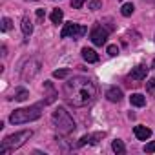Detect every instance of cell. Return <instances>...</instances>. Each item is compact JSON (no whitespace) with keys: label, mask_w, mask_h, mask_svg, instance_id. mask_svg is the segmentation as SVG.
Masks as SVG:
<instances>
[{"label":"cell","mask_w":155,"mask_h":155,"mask_svg":"<svg viewBox=\"0 0 155 155\" xmlns=\"http://www.w3.org/2000/svg\"><path fill=\"white\" fill-rule=\"evenodd\" d=\"M64 93L69 104L82 108L93 102L95 95H97V88L95 84L88 79V77H73L71 81H68L64 84Z\"/></svg>","instance_id":"1"},{"label":"cell","mask_w":155,"mask_h":155,"mask_svg":"<svg viewBox=\"0 0 155 155\" xmlns=\"http://www.w3.org/2000/svg\"><path fill=\"white\" fill-rule=\"evenodd\" d=\"M31 135H33L31 130H24V131L13 133V135H8V137L2 140V144H0V155H8L9 151H13V150L20 148V146H24L26 140L31 139Z\"/></svg>","instance_id":"2"},{"label":"cell","mask_w":155,"mask_h":155,"mask_svg":"<svg viewBox=\"0 0 155 155\" xmlns=\"http://www.w3.org/2000/svg\"><path fill=\"white\" fill-rule=\"evenodd\" d=\"M40 110H42V104H35V106H29V108L15 110V111L9 115V120H11V124H24V122L37 120V119L42 115Z\"/></svg>","instance_id":"3"},{"label":"cell","mask_w":155,"mask_h":155,"mask_svg":"<svg viewBox=\"0 0 155 155\" xmlns=\"http://www.w3.org/2000/svg\"><path fill=\"white\" fill-rule=\"evenodd\" d=\"M53 124L60 135H68L75 130V120L71 119V115L64 108H57L53 111Z\"/></svg>","instance_id":"4"},{"label":"cell","mask_w":155,"mask_h":155,"mask_svg":"<svg viewBox=\"0 0 155 155\" xmlns=\"http://www.w3.org/2000/svg\"><path fill=\"white\" fill-rule=\"evenodd\" d=\"M86 33H88V28H86V26L68 22V24L62 28L60 37H62V38H68V37H71V38H81V37H84Z\"/></svg>","instance_id":"5"},{"label":"cell","mask_w":155,"mask_h":155,"mask_svg":"<svg viewBox=\"0 0 155 155\" xmlns=\"http://www.w3.org/2000/svg\"><path fill=\"white\" fill-rule=\"evenodd\" d=\"M90 38H91V42H93L95 46H102V44H106V40H108V29L102 28L101 24H97V26L90 31Z\"/></svg>","instance_id":"6"},{"label":"cell","mask_w":155,"mask_h":155,"mask_svg":"<svg viewBox=\"0 0 155 155\" xmlns=\"http://www.w3.org/2000/svg\"><path fill=\"white\" fill-rule=\"evenodd\" d=\"M146 75H148V68L144 64H139L131 69V79L133 81H142V79H146Z\"/></svg>","instance_id":"7"},{"label":"cell","mask_w":155,"mask_h":155,"mask_svg":"<svg viewBox=\"0 0 155 155\" xmlns=\"http://www.w3.org/2000/svg\"><path fill=\"white\" fill-rule=\"evenodd\" d=\"M133 133H135V137H137L139 140H146V139H150V137H151V130H150V128H146V126H135Z\"/></svg>","instance_id":"8"},{"label":"cell","mask_w":155,"mask_h":155,"mask_svg":"<svg viewBox=\"0 0 155 155\" xmlns=\"http://www.w3.org/2000/svg\"><path fill=\"white\" fill-rule=\"evenodd\" d=\"M106 97H108V101H111V102H120V101H122V91H120L117 86H113V88H110V90L106 91Z\"/></svg>","instance_id":"9"},{"label":"cell","mask_w":155,"mask_h":155,"mask_svg":"<svg viewBox=\"0 0 155 155\" xmlns=\"http://www.w3.org/2000/svg\"><path fill=\"white\" fill-rule=\"evenodd\" d=\"M82 58L86 60V62H97L99 60V55L95 53V49H91V48H84L82 49Z\"/></svg>","instance_id":"10"},{"label":"cell","mask_w":155,"mask_h":155,"mask_svg":"<svg viewBox=\"0 0 155 155\" xmlns=\"http://www.w3.org/2000/svg\"><path fill=\"white\" fill-rule=\"evenodd\" d=\"M130 102H131V106L142 108V106L146 104V99H144V95H140V93H133V95L130 97Z\"/></svg>","instance_id":"11"},{"label":"cell","mask_w":155,"mask_h":155,"mask_svg":"<svg viewBox=\"0 0 155 155\" xmlns=\"http://www.w3.org/2000/svg\"><path fill=\"white\" fill-rule=\"evenodd\" d=\"M22 31H24V35H26V37H29V35L33 33V24H31V20H29L28 17H24V18H22Z\"/></svg>","instance_id":"12"},{"label":"cell","mask_w":155,"mask_h":155,"mask_svg":"<svg viewBox=\"0 0 155 155\" xmlns=\"http://www.w3.org/2000/svg\"><path fill=\"white\" fill-rule=\"evenodd\" d=\"M111 150H113L115 153L122 155V153L126 151V146H124V142H122V140H119V139H117V140H113V142H111Z\"/></svg>","instance_id":"13"},{"label":"cell","mask_w":155,"mask_h":155,"mask_svg":"<svg viewBox=\"0 0 155 155\" xmlns=\"http://www.w3.org/2000/svg\"><path fill=\"white\" fill-rule=\"evenodd\" d=\"M62 18H64L62 9H53V13H51V22H53V24H60Z\"/></svg>","instance_id":"14"},{"label":"cell","mask_w":155,"mask_h":155,"mask_svg":"<svg viewBox=\"0 0 155 155\" xmlns=\"http://www.w3.org/2000/svg\"><path fill=\"white\" fill-rule=\"evenodd\" d=\"M28 97H29V93H28V90H24V88H18V90H17V93H15V99H17V101H20V102H22V101H26Z\"/></svg>","instance_id":"15"},{"label":"cell","mask_w":155,"mask_h":155,"mask_svg":"<svg viewBox=\"0 0 155 155\" xmlns=\"http://www.w3.org/2000/svg\"><path fill=\"white\" fill-rule=\"evenodd\" d=\"M135 11V8H133V4H124L122 8H120V13L124 15V17H130L131 13Z\"/></svg>","instance_id":"16"},{"label":"cell","mask_w":155,"mask_h":155,"mask_svg":"<svg viewBox=\"0 0 155 155\" xmlns=\"http://www.w3.org/2000/svg\"><path fill=\"white\" fill-rule=\"evenodd\" d=\"M68 75H69V69H57V71H53L55 79H66Z\"/></svg>","instance_id":"17"},{"label":"cell","mask_w":155,"mask_h":155,"mask_svg":"<svg viewBox=\"0 0 155 155\" xmlns=\"http://www.w3.org/2000/svg\"><path fill=\"white\" fill-rule=\"evenodd\" d=\"M11 24H13V22H11L8 17L2 18V31H9V29H11Z\"/></svg>","instance_id":"18"},{"label":"cell","mask_w":155,"mask_h":155,"mask_svg":"<svg viewBox=\"0 0 155 155\" xmlns=\"http://www.w3.org/2000/svg\"><path fill=\"white\" fill-rule=\"evenodd\" d=\"M144 151H146V153H155V140L148 142V144L144 146Z\"/></svg>","instance_id":"19"},{"label":"cell","mask_w":155,"mask_h":155,"mask_svg":"<svg viewBox=\"0 0 155 155\" xmlns=\"http://www.w3.org/2000/svg\"><path fill=\"white\" fill-rule=\"evenodd\" d=\"M119 53V48L115 46V44H111V46H108V55H111V57H115Z\"/></svg>","instance_id":"20"},{"label":"cell","mask_w":155,"mask_h":155,"mask_svg":"<svg viewBox=\"0 0 155 155\" xmlns=\"http://www.w3.org/2000/svg\"><path fill=\"white\" fill-rule=\"evenodd\" d=\"M99 139H102V133H95V135H90V144H97Z\"/></svg>","instance_id":"21"},{"label":"cell","mask_w":155,"mask_h":155,"mask_svg":"<svg viewBox=\"0 0 155 155\" xmlns=\"http://www.w3.org/2000/svg\"><path fill=\"white\" fill-rule=\"evenodd\" d=\"M86 2V0H71V8H75V9H79V8H82V4Z\"/></svg>","instance_id":"22"},{"label":"cell","mask_w":155,"mask_h":155,"mask_svg":"<svg viewBox=\"0 0 155 155\" xmlns=\"http://www.w3.org/2000/svg\"><path fill=\"white\" fill-rule=\"evenodd\" d=\"M99 8H101V0H93V2L90 4V9H93V11L99 9Z\"/></svg>","instance_id":"23"},{"label":"cell","mask_w":155,"mask_h":155,"mask_svg":"<svg viewBox=\"0 0 155 155\" xmlns=\"http://www.w3.org/2000/svg\"><path fill=\"white\" fill-rule=\"evenodd\" d=\"M44 17H46L44 9H37V18H38V20H44Z\"/></svg>","instance_id":"24"},{"label":"cell","mask_w":155,"mask_h":155,"mask_svg":"<svg viewBox=\"0 0 155 155\" xmlns=\"http://www.w3.org/2000/svg\"><path fill=\"white\" fill-rule=\"evenodd\" d=\"M86 142H90V135H84V137H82V139L79 140V146H84Z\"/></svg>","instance_id":"25"},{"label":"cell","mask_w":155,"mask_h":155,"mask_svg":"<svg viewBox=\"0 0 155 155\" xmlns=\"http://www.w3.org/2000/svg\"><path fill=\"white\" fill-rule=\"evenodd\" d=\"M148 88H150V90H153V88H155V79H150V82H148Z\"/></svg>","instance_id":"26"},{"label":"cell","mask_w":155,"mask_h":155,"mask_svg":"<svg viewBox=\"0 0 155 155\" xmlns=\"http://www.w3.org/2000/svg\"><path fill=\"white\" fill-rule=\"evenodd\" d=\"M153 68H155V58H153Z\"/></svg>","instance_id":"27"}]
</instances>
